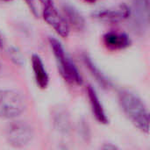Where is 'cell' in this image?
<instances>
[{
	"instance_id": "1",
	"label": "cell",
	"mask_w": 150,
	"mask_h": 150,
	"mask_svg": "<svg viewBox=\"0 0 150 150\" xmlns=\"http://www.w3.org/2000/svg\"><path fill=\"white\" fill-rule=\"evenodd\" d=\"M119 103L131 123L140 131L149 134V112L145 103L129 91H122L119 93Z\"/></svg>"
},
{
	"instance_id": "2",
	"label": "cell",
	"mask_w": 150,
	"mask_h": 150,
	"mask_svg": "<svg viewBox=\"0 0 150 150\" xmlns=\"http://www.w3.org/2000/svg\"><path fill=\"white\" fill-rule=\"evenodd\" d=\"M48 41L54 55L58 70L62 78L70 84H82V76L70 56L65 51L61 41L54 37H49Z\"/></svg>"
},
{
	"instance_id": "3",
	"label": "cell",
	"mask_w": 150,
	"mask_h": 150,
	"mask_svg": "<svg viewBox=\"0 0 150 150\" xmlns=\"http://www.w3.org/2000/svg\"><path fill=\"white\" fill-rule=\"evenodd\" d=\"M26 107L25 98L12 90H0V118L12 120L19 116Z\"/></svg>"
},
{
	"instance_id": "4",
	"label": "cell",
	"mask_w": 150,
	"mask_h": 150,
	"mask_svg": "<svg viewBox=\"0 0 150 150\" xmlns=\"http://www.w3.org/2000/svg\"><path fill=\"white\" fill-rule=\"evenodd\" d=\"M40 2L42 5V16L44 20L58 35L62 38H67L69 34L70 27L65 18L57 10L54 0H40Z\"/></svg>"
},
{
	"instance_id": "5",
	"label": "cell",
	"mask_w": 150,
	"mask_h": 150,
	"mask_svg": "<svg viewBox=\"0 0 150 150\" xmlns=\"http://www.w3.org/2000/svg\"><path fill=\"white\" fill-rule=\"evenodd\" d=\"M33 131L31 126L23 121L10 123L5 130L7 142L14 148H23L33 139Z\"/></svg>"
},
{
	"instance_id": "6",
	"label": "cell",
	"mask_w": 150,
	"mask_h": 150,
	"mask_svg": "<svg viewBox=\"0 0 150 150\" xmlns=\"http://www.w3.org/2000/svg\"><path fill=\"white\" fill-rule=\"evenodd\" d=\"M130 15L132 25L135 32L144 33L149 25V0H132Z\"/></svg>"
},
{
	"instance_id": "7",
	"label": "cell",
	"mask_w": 150,
	"mask_h": 150,
	"mask_svg": "<svg viewBox=\"0 0 150 150\" xmlns=\"http://www.w3.org/2000/svg\"><path fill=\"white\" fill-rule=\"evenodd\" d=\"M130 9L125 4H120L116 6L102 9L93 12L92 16L96 19L105 23H119L128 18Z\"/></svg>"
},
{
	"instance_id": "8",
	"label": "cell",
	"mask_w": 150,
	"mask_h": 150,
	"mask_svg": "<svg viewBox=\"0 0 150 150\" xmlns=\"http://www.w3.org/2000/svg\"><path fill=\"white\" fill-rule=\"evenodd\" d=\"M86 92H87L92 114L95 117L96 120L100 124L107 125L109 123V119L106 115L105 108L99 99V97L96 90L91 85H88L86 88Z\"/></svg>"
},
{
	"instance_id": "9",
	"label": "cell",
	"mask_w": 150,
	"mask_h": 150,
	"mask_svg": "<svg viewBox=\"0 0 150 150\" xmlns=\"http://www.w3.org/2000/svg\"><path fill=\"white\" fill-rule=\"evenodd\" d=\"M103 42L110 50H123L129 47L132 40L125 33L109 32L104 34Z\"/></svg>"
},
{
	"instance_id": "10",
	"label": "cell",
	"mask_w": 150,
	"mask_h": 150,
	"mask_svg": "<svg viewBox=\"0 0 150 150\" xmlns=\"http://www.w3.org/2000/svg\"><path fill=\"white\" fill-rule=\"evenodd\" d=\"M31 62L36 84L41 90L46 89L49 83V76L42 59L38 54H33Z\"/></svg>"
},
{
	"instance_id": "11",
	"label": "cell",
	"mask_w": 150,
	"mask_h": 150,
	"mask_svg": "<svg viewBox=\"0 0 150 150\" xmlns=\"http://www.w3.org/2000/svg\"><path fill=\"white\" fill-rule=\"evenodd\" d=\"M64 18L69 25L73 26L77 31H82L85 27V19L81 12L73 5L65 4L63 5Z\"/></svg>"
},
{
	"instance_id": "12",
	"label": "cell",
	"mask_w": 150,
	"mask_h": 150,
	"mask_svg": "<svg viewBox=\"0 0 150 150\" xmlns=\"http://www.w3.org/2000/svg\"><path fill=\"white\" fill-rule=\"evenodd\" d=\"M83 62L88 70L91 72L92 76L96 79V81L98 83L100 86H102L104 89H110L112 86V83L109 78L106 77V76L100 70V69L96 65V63L93 62V60L87 54H84L83 57Z\"/></svg>"
},
{
	"instance_id": "13",
	"label": "cell",
	"mask_w": 150,
	"mask_h": 150,
	"mask_svg": "<svg viewBox=\"0 0 150 150\" xmlns=\"http://www.w3.org/2000/svg\"><path fill=\"white\" fill-rule=\"evenodd\" d=\"M54 124L56 125L57 128L63 133H68L70 128L69 120L68 115L65 112H58L55 114L54 118Z\"/></svg>"
},
{
	"instance_id": "14",
	"label": "cell",
	"mask_w": 150,
	"mask_h": 150,
	"mask_svg": "<svg viewBox=\"0 0 150 150\" xmlns=\"http://www.w3.org/2000/svg\"><path fill=\"white\" fill-rule=\"evenodd\" d=\"M25 3L27 4V5L29 6V8H30V10L32 11V12H33V14L34 15V16H38V13H37V10H36V7H35V4H34V2H33V0H25Z\"/></svg>"
},
{
	"instance_id": "15",
	"label": "cell",
	"mask_w": 150,
	"mask_h": 150,
	"mask_svg": "<svg viewBox=\"0 0 150 150\" xmlns=\"http://www.w3.org/2000/svg\"><path fill=\"white\" fill-rule=\"evenodd\" d=\"M103 149H104L114 150V149H117L118 148H117L116 146H114V145H112V144L109 143V144H105V146L103 147Z\"/></svg>"
},
{
	"instance_id": "16",
	"label": "cell",
	"mask_w": 150,
	"mask_h": 150,
	"mask_svg": "<svg viewBox=\"0 0 150 150\" xmlns=\"http://www.w3.org/2000/svg\"><path fill=\"white\" fill-rule=\"evenodd\" d=\"M2 44H3V41H2V38H1V36H0V47H2V46H3Z\"/></svg>"
},
{
	"instance_id": "17",
	"label": "cell",
	"mask_w": 150,
	"mask_h": 150,
	"mask_svg": "<svg viewBox=\"0 0 150 150\" xmlns=\"http://www.w3.org/2000/svg\"><path fill=\"white\" fill-rule=\"evenodd\" d=\"M3 1H4V2H11V1H12V0H3Z\"/></svg>"
},
{
	"instance_id": "18",
	"label": "cell",
	"mask_w": 150,
	"mask_h": 150,
	"mask_svg": "<svg viewBox=\"0 0 150 150\" xmlns=\"http://www.w3.org/2000/svg\"><path fill=\"white\" fill-rule=\"evenodd\" d=\"M85 1H88V2H93V1H95V0H85Z\"/></svg>"
},
{
	"instance_id": "19",
	"label": "cell",
	"mask_w": 150,
	"mask_h": 150,
	"mask_svg": "<svg viewBox=\"0 0 150 150\" xmlns=\"http://www.w3.org/2000/svg\"><path fill=\"white\" fill-rule=\"evenodd\" d=\"M0 68H1V64H0Z\"/></svg>"
}]
</instances>
